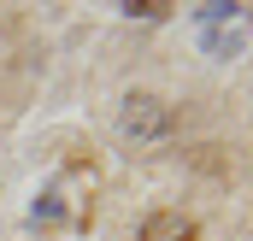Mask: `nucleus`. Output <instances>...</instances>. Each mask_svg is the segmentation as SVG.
<instances>
[{
    "label": "nucleus",
    "instance_id": "1",
    "mask_svg": "<svg viewBox=\"0 0 253 241\" xmlns=\"http://www.w3.org/2000/svg\"><path fill=\"white\" fill-rule=\"evenodd\" d=\"M171 123H177V112L159 94H129L124 112H118V129L129 141H159V135H171Z\"/></svg>",
    "mask_w": 253,
    "mask_h": 241
},
{
    "label": "nucleus",
    "instance_id": "3",
    "mask_svg": "<svg viewBox=\"0 0 253 241\" xmlns=\"http://www.w3.org/2000/svg\"><path fill=\"white\" fill-rule=\"evenodd\" d=\"M124 12L129 18H165V12H177L171 0H124Z\"/></svg>",
    "mask_w": 253,
    "mask_h": 241
},
{
    "label": "nucleus",
    "instance_id": "2",
    "mask_svg": "<svg viewBox=\"0 0 253 241\" xmlns=\"http://www.w3.org/2000/svg\"><path fill=\"white\" fill-rule=\"evenodd\" d=\"M135 241H200V230H194V218H183V212H153Z\"/></svg>",
    "mask_w": 253,
    "mask_h": 241
}]
</instances>
